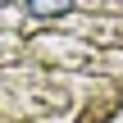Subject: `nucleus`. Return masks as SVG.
Returning <instances> with one entry per match:
<instances>
[{
  "label": "nucleus",
  "instance_id": "obj_1",
  "mask_svg": "<svg viewBox=\"0 0 123 123\" xmlns=\"http://www.w3.org/2000/svg\"><path fill=\"white\" fill-rule=\"evenodd\" d=\"M73 5H78V0H23V9H27L32 18H64Z\"/></svg>",
  "mask_w": 123,
  "mask_h": 123
},
{
  "label": "nucleus",
  "instance_id": "obj_2",
  "mask_svg": "<svg viewBox=\"0 0 123 123\" xmlns=\"http://www.w3.org/2000/svg\"><path fill=\"white\" fill-rule=\"evenodd\" d=\"M5 5H18V0H5Z\"/></svg>",
  "mask_w": 123,
  "mask_h": 123
}]
</instances>
